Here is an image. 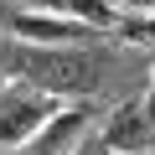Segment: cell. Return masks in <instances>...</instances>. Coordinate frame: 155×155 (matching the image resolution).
<instances>
[{
    "label": "cell",
    "mask_w": 155,
    "mask_h": 155,
    "mask_svg": "<svg viewBox=\"0 0 155 155\" xmlns=\"http://www.w3.org/2000/svg\"><path fill=\"white\" fill-rule=\"evenodd\" d=\"M0 72L16 78V83H31L41 93H57V98H83L98 88V67L72 52V47H26V41H11L0 47Z\"/></svg>",
    "instance_id": "6da1fadb"
},
{
    "label": "cell",
    "mask_w": 155,
    "mask_h": 155,
    "mask_svg": "<svg viewBox=\"0 0 155 155\" xmlns=\"http://www.w3.org/2000/svg\"><path fill=\"white\" fill-rule=\"evenodd\" d=\"M67 98H57V93H41V88H31V83H11L0 88V150H21L57 109H62Z\"/></svg>",
    "instance_id": "7a4b0ae2"
},
{
    "label": "cell",
    "mask_w": 155,
    "mask_h": 155,
    "mask_svg": "<svg viewBox=\"0 0 155 155\" xmlns=\"http://www.w3.org/2000/svg\"><path fill=\"white\" fill-rule=\"evenodd\" d=\"M98 145L109 155H155V119L145 114V104L124 98L119 109H109V119L98 124Z\"/></svg>",
    "instance_id": "3957f363"
},
{
    "label": "cell",
    "mask_w": 155,
    "mask_h": 155,
    "mask_svg": "<svg viewBox=\"0 0 155 155\" xmlns=\"http://www.w3.org/2000/svg\"><path fill=\"white\" fill-rule=\"evenodd\" d=\"M11 36L26 47H83V41H93V31L83 21H72L67 11H16Z\"/></svg>",
    "instance_id": "277c9868"
},
{
    "label": "cell",
    "mask_w": 155,
    "mask_h": 155,
    "mask_svg": "<svg viewBox=\"0 0 155 155\" xmlns=\"http://www.w3.org/2000/svg\"><path fill=\"white\" fill-rule=\"evenodd\" d=\"M88 124H93V114H88V104H62L16 155H67L78 140H83L88 134Z\"/></svg>",
    "instance_id": "5b68a950"
},
{
    "label": "cell",
    "mask_w": 155,
    "mask_h": 155,
    "mask_svg": "<svg viewBox=\"0 0 155 155\" xmlns=\"http://www.w3.org/2000/svg\"><path fill=\"white\" fill-rule=\"evenodd\" d=\"M62 11H67L72 21H83L88 31H114L119 16H124L114 0H62Z\"/></svg>",
    "instance_id": "8992f818"
},
{
    "label": "cell",
    "mask_w": 155,
    "mask_h": 155,
    "mask_svg": "<svg viewBox=\"0 0 155 155\" xmlns=\"http://www.w3.org/2000/svg\"><path fill=\"white\" fill-rule=\"evenodd\" d=\"M109 36H119L124 47H155V11H140V16H119V26L109 31Z\"/></svg>",
    "instance_id": "52a82bcc"
},
{
    "label": "cell",
    "mask_w": 155,
    "mask_h": 155,
    "mask_svg": "<svg viewBox=\"0 0 155 155\" xmlns=\"http://www.w3.org/2000/svg\"><path fill=\"white\" fill-rule=\"evenodd\" d=\"M67 155H109V150L98 145V134H83V140H78V145H72Z\"/></svg>",
    "instance_id": "ba28073f"
},
{
    "label": "cell",
    "mask_w": 155,
    "mask_h": 155,
    "mask_svg": "<svg viewBox=\"0 0 155 155\" xmlns=\"http://www.w3.org/2000/svg\"><path fill=\"white\" fill-rule=\"evenodd\" d=\"M119 11H129V16H140V11H155V0H114Z\"/></svg>",
    "instance_id": "9c48e42d"
},
{
    "label": "cell",
    "mask_w": 155,
    "mask_h": 155,
    "mask_svg": "<svg viewBox=\"0 0 155 155\" xmlns=\"http://www.w3.org/2000/svg\"><path fill=\"white\" fill-rule=\"evenodd\" d=\"M145 114L155 119V67H150V88H145Z\"/></svg>",
    "instance_id": "30bf717a"
},
{
    "label": "cell",
    "mask_w": 155,
    "mask_h": 155,
    "mask_svg": "<svg viewBox=\"0 0 155 155\" xmlns=\"http://www.w3.org/2000/svg\"><path fill=\"white\" fill-rule=\"evenodd\" d=\"M26 11H62V0H26Z\"/></svg>",
    "instance_id": "8fae6325"
},
{
    "label": "cell",
    "mask_w": 155,
    "mask_h": 155,
    "mask_svg": "<svg viewBox=\"0 0 155 155\" xmlns=\"http://www.w3.org/2000/svg\"><path fill=\"white\" fill-rule=\"evenodd\" d=\"M5 83H11V78H5V72H0V88H5Z\"/></svg>",
    "instance_id": "7c38bea8"
}]
</instances>
